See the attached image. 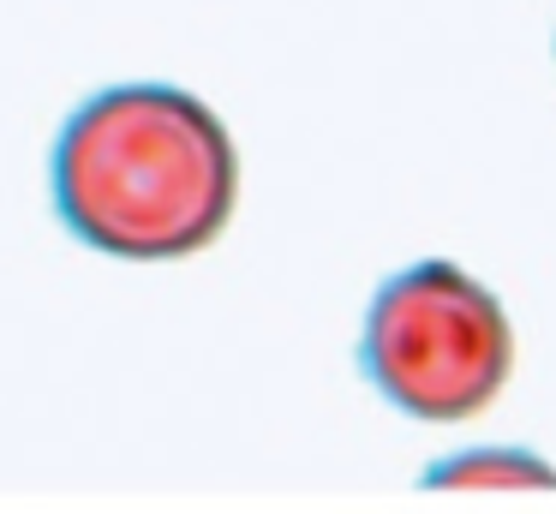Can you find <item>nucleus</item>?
<instances>
[{
	"label": "nucleus",
	"instance_id": "obj_1",
	"mask_svg": "<svg viewBox=\"0 0 556 514\" xmlns=\"http://www.w3.org/2000/svg\"><path fill=\"white\" fill-rule=\"evenodd\" d=\"M233 198L240 155L228 126L168 84L90 96L54 143V210L109 258H192L228 227Z\"/></svg>",
	"mask_w": 556,
	"mask_h": 514
},
{
	"label": "nucleus",
	"instance_id": "obj_2",
	"mask_svg": "<svg viewBox=\"0 0 556 514\" xmlns=\"http://www.w3.org/2000/svg\"><path fill=\"white\" fill-rule=\"evenodd\" d=\"M359 365L377 394L413 418L455 425L503 394L515 371V329L503 299L460 263H413L365 311Z\"/></svg>",
	"mask_w": 556,
	"mask_h": 514
},
{
	"label": "nucleus",
	"instance_id": "obj_3",
	"mask_svg": "<svg viewBox=\"0 0 556 514\" xmlns=\"http://www.w3.org/2000/svg\"><path fill=\"white\" fill-rule=\"evenodd\" d=\"M425 490H556V466L527 449H479L437 461L425 473Z\"/></svg>",
	"mask_w": 556,
	"mask_h": 514
}]
</instances>
